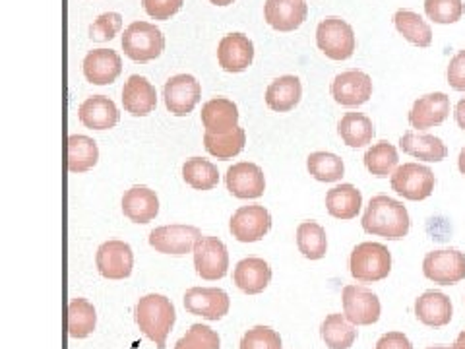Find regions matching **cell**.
<instances>
[{"instance_id": "1", "label": "cell", "mask_w": 465, "mask_h": 349, "mask_svg": "<svg viewBox=\"0 0 465 349\" xmlns=\"http://www.w3.org/2000/svg\"><path fill=\"white\" fill-rule=\"evenodd\" d=\"M361 224L369 235L382 237L388 241L403 239L411 227L407 208L400 200H394L386 194H378L371 198Z\"/></svg>"}, {"instance_id": "2", "label": "cell", "mask_w": 465, "mask_h": 349, "mask_svg": "<svg viewBox=\"0 0 465 349\" xmlns=\"http://www.w3.org/2000/svg\"><path fill=\"white\" fill-rule=\"evenodd\" d=\"M136 324L145 338H150L157 349L167 347V336L177 320L173 303L159 294H150L138 301L134 311Z\"/></svg>"}, {"instance_id": "3", "label": "cell", "mask_w": 465, "mask_h": 349, "mask_svg": "<svg viewBox=\"0 0 465 349\" xmlns=\"http://www.w3.org/2000/svg\"><path fill=\"white\" fill-rule=\"evenodd\" d=\"M349 270L359 284H376L386 280L391 272V254L382 243H361L357 244L351 258H349Z\"/></svg>"}, {"instance_id": "4", "label": "cell", "mask_w": 465, "mask_h": 349, "mask_svg": "<svg viewBox=\"0 0 465 349\" xmlns=\"http://www.w3.org/2000/svg\"><path fill=\"white\" fill-rule=\"evenodd\" d=\"M123 51L134 63H150L165 51V35L150 22L130 24L123 34Z\"/></svg>"}, {"instance_id": "5", "label": "cell", "mask_w": 465, "mask_h": 349, "mask_svg": "<svg viewBox=\"0 0 465 349\" xmlns=\"http://www.w3.org/2000/svg\"><path fill=\"white\" fill-rule=\"evenodd\" d=\"M316 45L331 61H347L357 49L353 27L338 16H328L318 24Z\"/></svg>"}, {"instance_id": "6", "label": "cell", "mask_w": 465, "mask_h": 349, "mask_svg": "<svg viewBox=\"0 0 465 349\" xmlns=\"http://www.w3.org/2000/svg\"><path fill=\"white\" fill-rule=\"evenodd\" d=\"M436 184L434 173L427 165L403 164L391 173V191H396L405 200H427Z\"/></svg>"}, {"instance_id": "7", "label": "cell", "mask_w": 465, "mask_h": 349, "mask_svg": "<svg viewBox=\"0 0 465 349\" xmlns=\"http://www.w3.org/2000/svg\"><path fill=\"white\" fill-rule=\"evenodd\" d=\"M343 314L355 326H371L378 323L382 307L381 299L362 285H345L341 291Z\"/></svg>"}, {"instance_id": "8", "label": "cell", "mask_w": 465, "mask_h": 349, "mask_svg": "<svg viewBox=\"0 0 465 349\" xmlns=\"http://www.w3.org/2000/svg\"><path fill=\"white\" fill-rule=\"evenodd\" d=\"M194 268L202 280L217 282L227 275L229 253L217 237H200L194 246Z\"/></svg>"}, {"instance_id": "9", "label": "cell", "mask_w": 465, "mask_h": 349, "mask_svg": "<svg viewBox=\"0 0 465 349\" xmlns=\"http://www.w3.org/2000/svg\"><path fill=\"white\" fill-rule=\"evenodd\" d=\"M202 233L194 225H163L150 233V246L162 254L183 256L194 253Z\"/></svg>"}, {"instance_id": "10", "label": "cell", "mask_w": 465, "mask_h": 349, "mask_svg": "<svg viewBox=\"0 0 465 349\" xmlns=\"http://www.w3.org/2000/svg\"><path fill=\"white\" fill-rule=\"evenodd\" d=\"M423 274L439 285H456L465 280V254L456 249L432 251L423 260Z\"/></svg>"}, {"instance_id": "11", "label": "cell", "mask_w": 465, "mask_h": 349, "mask_svg": "<svg viewBox=\"0 0 465 349\" xmlns=\"http://www.w3.org/2000/svg\"><path fill=\"white\" fill-rule=\"evenodd\" d=\"M272 229V215L264 206H242L231 215L229 231L239 243H256Z\"/></svg>"}, {"instance_id": "12", "label": "cell", "mask_w": 465, "mask_h": 349, "mask_svg": "<svg viewBox=\"0 0 465 349\" xmlns=\"http://www.w3.org/2000/svg\"><path fill=\"white\" fill-rule=\"evenodd\" d=\"M95 264L107 280H126L134 268V253L124 241H107L97 249Z\"/></svg>"}, {"instance_id": "13", "label": "cell", "mask_w": 465, "mask_h": 349, "mask_svg": "<svg viewBox=\"0 0 465 349\" xmlns=\"http://www.w3.org/2000/svg\"><path fill=\"white\" fill-rule=\"evenodd\" d=\"M331 97L343 107L365 105L372 97V80L361 70H347L331 82Z\"/></svg>"}, {"instance_id": "14", "label": "cell", "mask_w": 465, "mask_h": 349, "mask_svg": "<svg viewBox=\"0 0 465 349\" xmlns=\"http://www.w3.org/2000/svg\"><path fill=\"white\" fill-rule=\"evenodd\" d=\"M165 105L174 116H186L200 104L202 87L191 75H177L167 80L163 87Z\"/></svg>"}, {"instance_id": "15", "label": "cell", "mask_w": 465, "mask_h": 349, "mask_svg": "<svg viewBox=\"0 0 465 349\" xmlns=\"http://www.w3.org/2000/svg\"><path fill=\"white\" fill-rule=\"evenodd\" d=\"M231 307L229 295L217 287H193L184 294V309L206 320H222Z\"/></svg>"}, {"instance_id": "16", "label": "cell", "mask_w": 465, "mask_h": 349, "mask_svg": "<svg viewBox=\"0 0 465 349\" xmlns=\"http://www.w3.org/2000/svg\"><path fill=\"white\" fill-rule=\"evenodd\" d=\"M227 191L241 200H256L266 191V179L264 173L256 165L249 162L235 164L227 169L225 174Z\"/></svg>"}, {"instance_id": "17", "label": "cell", "mask_w": 465, "mask_h": 349, "mask_svg": "<svg viewBox=\"0 0 465 349\" xmlns=\"http://www.w3.org/2000/svg\"><path fill=\"white\" fill-rule=\"evenodd\" d=\"M254 61V45L244 34H229L217 45V63L231 75L244 72Z\"/></svg>"}, {"instance_id": "18", "label": "cell", "mask_w": 465, "mask_h": 349, "mask_svg": "<svg viewBox=\"0 0 465 349\" xmlns=\"http://www.w3.org/2000/svg\"><path fill=\"white\" fill-rule=\"evenodd\" d=\"M309 6L304 0H266L264 18L275 32H295L307 20Z\"/></svg>"}, {"instance_id": "19", "label": "cell", "mask_w": 465, "mask_h": 349, "mask_svg": "<svg viewBox=\"0 0 465 349\" xmlns=\"http://www.w3.org/2000/svg\"><path fill=\"white\" fill-rule=\"evenodd\" d=\"M84 76L90 84L107 85L116 82L123 72V61L113 49H95L84 58Z\"/></svg>"}, {"instance_id": "20", "label": "cell", "mask_w": 465, "mask_h": 349, "mask_svg": "<svg viewBox=\"0 0 465 349\" xmlns=\"http://www.w3.org/2000/svg\"><path fill=\"white\" fill-rule=\"evenodd\" d=\"M450 115V97L442 92L419 97L410 111V125L417 130H427L442 125Z\"/></svg>"}, {"instance_id": "21", "label": "cell", "mask_w": 465, "mask_h": 349, "mask_svg": "<svg viewBox=\"0 0 465 349\" xmlns=\"http://www.w3.org/2000/svg\"><path fill=\"white\" fill-rule=\"evenodd\" d=\"M124 111L133 116H148L157 107V92L153 84L140 75L130 76L123 87Z\"/></svg>"}, {"instance_id": "22", "label": "cell", "mask_w": 465, "mask_h": 349, "mask_svg": "<svg viewBox=\"0 0 465 349\" xmlns=\"http://www.w3.org/2000/svg\"><path fill=\"white\" fill-rule=\"evenodd\" d=\"M202 125L210 135H227L239 126V109L227 97H213L202 107Z\"/></svg>"}, {"instance_id": "23", "label": "cell", "mask_w": 465, "mask_h": 349, "mask_svg": "<svg viewBox=\"0 0 465 349\" xmlns=\"http://www.w3.org/2000/svg\"><path fill=\"white\" fill-rule=\"evenodd\" d=\"M232 282L249 295H258L272 282V268L264 258L251 256L241 260L232 272Z\"/></svg>"}, {"instance_id": "24", "label": "cell", "mask_w": 465, "mask_h": 349, "mask_svg": "<svg viewBox=\"0 0 465 349\" xmlns=\"http://www.w3.org/2000/svg\"><path fill=\"white\" fill-rule=\"evenodd\" d=\"M78 116L85 128L90 130H109L119 125L121 113L114 101L105 95L87 97L78 109Z\"/></svg>"}, {"instance_id": "25", "label": "cell", "mask_w": 465, "mask_h": 349, "mask_svg": "<svg viewBox=\"0 0 465 349\" xmlns=\"http://www.w3.org/2000/svg\"><path fill=\"white\" fill-rule=\"evenodd\" d=\"M452 314V301H450L448 295L440 294V291H425V294L415 301V316L425 326L442 328L450 324Z\"/></svg>"}, {"instance_id": "26", "label": "cell", "mask_w": 465, "mask_h": 349, "mask_svg": "<svg viewBox=\"0 0 465 349\" xmlns=\"http://www.w3.org/2000/svg\"><path fill=\"white\" fill-rule=\"evenodd\" d=\"M123 214L134 224H150L159 214V198L148 186H133L123 196Z\"/></svg>"}, {"instance_id": "27", "label": "cell", "mask_w": 465, "mask_h": 349, "mask_svg": "<svg viewBox=\"0 0 465 349\" xmlns=\"http://www.w3.org/2000/svg\"><path fill=\"white\" fill-rule=\"evenodd\" d=\"M400 150L407 155H411L415 159H423V162H442L448 155L446 144L434 135L427 133H405L400 138Z\"/></svg>"}, {"instance_id": "28", "label": "cell", "mask_w": 465, "mask_h": 349, "mask_svg": "<svg viewBox=\"0 0 465 349\" xmlns=\"http://www.w3.org/2000/svg\"><path fill=\"white\" fill-rule=\"evenodd\" d=\"M362 208V194L353 184H338L326 194V210L341 222L355 220Z\"/></svg>"}, {"instance_id": "29", "label": "cell", "mask_w": 465, "mask_h": 349, "mask_svg": "<svg viewBox=\"0 0 465 349\" xmlns=\"http://www.w3.org/2000/svg\"><path fill=\"white\" fill-rule=\"evenodd\" d=\"M302 85L297 76L275 78L266 90V105L275 113H287L299 105Z\"/></svg>"}, {"instance_id": "30", "label": "cell", "mask_w": 465, "mask_h": 349, "mask_svg": "<svg viewBox=\"0 0 465 349\" xmlns=\"http://www.w3.org/2000/svg\"><path fill=\"white\" fill-rule=\"evenodd\" d=\"M338 135L349 148H365L374 138V125L367 115L345 113L338 123Z\"/></svg>"}, {"instance_id": "31", "label": "cell", "mask_w": 465, "mask_h": 349, "mask_svg": "<svg viewBox=\"0 0 465 349\" xmlns=\"http://www.w3.org/2000/svg\"><path fill=\"white\" fill-rule=\"evenodd\" d=\"M99 162L97 142L84 135H72L68 138V171L85 173Z\"/></svg>"}, {"instance_id": "32", "label": "cell", "mask_w": 465, "mask_h": 349, "mask_svg": "<svg viewBox=\"0 0 465 349\" xmlns=\"http://www.w3.org/2000/svg\"><path fill=\"white\" fill-rule=\"evenodd\" d=\"M320 336L330 349H349L357 340V328L345 314H330L320 326Z\"/></svg>"}, {"instance_id": "33", "label": "cell", "mask_w": 465, "mask_h": 349, "mask_svg": "<svg viewBox=\"0 0 465 349\" xmlns=\"http://www.w3.org/2000/svg\"><path fill=\"white\" fill-rule=\"evenodd\" d=\"M394 25L407 41L417 47H430L432 29L430 25L413 10H398L394 14Z\"/></svg>"}, {"instance_id": "34", "label": "cell", "mask_w": 465, "mask_h": 349, "mask_svg": "<svg viewBox=\"0 0 465 349\" xmlns=\"http://www.w3.org/2000/svg\"><path fill=\"white\" fill-rule=\"evenodd\" d=\"M246 144V133L244 128L237 126L235 130H231L227 135H203V145H206V152L222 162H227V159L237 157Z\"/></svg>"}, {"instance_id": "35", "label": "cell", "mask_w": 465, "mask_h": 349, "mask_svg": "<svg viewBox=\"0 0 465 349\" xmlns=\"http://www.w3.org/2000/svg\"><path fill=\"white\" fill-rule=\"evenodd\" d=\"M398 164H400V157H398L396 145L386 140H381L378 144L371 145L365 154V167L378 179H384L388 174L391 177V173L400 167Z\"/></svg>"}, {"instance_id": "36", "label": "cell", "mask_w": 465, "mask_h": 349, "mask_svg": "<svg viewBox=\"0 0 465 349\" xmlns=\"http://www.w3.org/2000/svg\"><path fill=\"white\" fill-rule=\"evenodd\" d=\"M183 179L194 191H212L220 183V171L203 157H191L183 165Z\"/></svg>"}, {"instance_id": "37", "label": "cell", "mask_w": 465, "mask_h": 349, "mask_svg": "<svg viewBox=\"0 0 465 349\" xmlns=\"http://www.w3.org/2000/svg\"><path fill=\"white\" fill-rule=\"evenodd\" d=\"M95 307L87 299H72L68 304V334L72 338L84 340L95 330Z\"/></svg>"}, {"instance_id": "38", "label": "cell", "mask_w": 465, "mask_h": 349, "mask_svg": "<svg viewBox=\"0 0 465 349\" xmlns=\"http://www.w3.org/2000/svg\"><path fill=\"white\" fill-rule=\"evenodd\" d=\"M297 246L304 258H324L328 251V237L324 227L316 222H302L297 227Z\"/></svg>"}, {"instance_id": "39", "label": "cell", "mask_w": 465, "mask_h": 349, "mask_svg": "<svg viewBox=\"0 0 465 349\" xmlns=\"http://www.w3.org/2000/svg\"><path fill=\"white\" fill-rule=\"evenodd\" d=\"M307 169L320 183H338L341 181L345 165L343 159L330 152H314L307 159Z\"/></svg>"}, {"instance_id": "40", "label": "cell", "mask_w": 465, "mask_h": 349, "mask_svg": "<svg viewBox=\"0 0 465 349\" xmlns=\"http://www.w3.org/2000/svg\"><path fill=\"white\" fill-rule=\"evenodd\" d=\"M425 12L434 24H456L465 14L463 0H425Z\"/></svg>"}, {"instance_id": "41", "label": "cell", "mask_w": 465, "mask_h": 349, "mask_svg": "<svg viewBox=\"0 0 465 349\" xmlns=\"http://www.w3.org/2000/svg\"><path fill=\"white\" fill-rule=\"evenodd\" d=\"M222 340L217 332L206 324H193L184 336L174 344V349H220Z\"/></svg>"}, {"instance_id": "42", "label": "cell", "mask_w": 465, "mask_h": 349, "mask_svg": "<svg viewBox=\"0 0 465 349\" xmlns=\"http://www.w3.org/2000/svg\"><path fill=\"white\" fill-rule=\"evenodd\" d=\"M241 349H282V338L270 326H254L242 336Z\"/></svg>"}, {"instance_id": "43", "label": "cell", "mask_w": 465, "mask_h": 349, "mask_svg": "<svg viewBox=\"0 0 465 349\" xmlns=\"http://www.w3.org/2000/svg\"><path fill=\"white\" fill-rule=\"evenodd\" d=\"M123 29V16L119 12H107L90 25V39L104 43L111 41Z\"/></svg>"}, {"instance_id": "44", "label": "cell", "mask_w": 465, "mask_h": 349, "mask_svg": "<svg viewBox=\"0 0 465 349\" xmlns=\"http://www.w3.org/2000/svg\"><path fill=\"white\" fill-rule=\"evenodd\" d=\"M142 5L150 18L169 20L183 8L184 0H142Z\"/></svg>"}, {"instance_id": "45", "label": "cell", "mask_w": 465, "mask_h": 349, "mask_svg": "<svg viewBox=\"0 0 465 349\" xmlns=\"http://www.w3.org/2000/svg\"><path fill=\"white\" fill-rule=\"evenodd\" d=\"M448 84L454 87L456 92H465V49L452 56L448 65Z\"/></svg>"}, {"instance_id": "46", "label": "cell", "mask_w": 465, "mask_h": 349, "mask_svg": "<svg viewBox=\"0 0 465 349\" xmlns=\"http://www.w3.org/2000/svg\"><path fill=\"white\" fill-rule=\"evenodd\" d=\"M374 349H413L410 338L401 332H388L376 342Z\"/></svg>"}, {"instance_id": "47", "label": "cell", "mask_w": 465, "mask_h": 349, "mask_svg": "<svg viewBox=\"0 0 465 349\" xmlns=\"http://www.w3.org/2000/svg\"><path fill=\"white\" fill-rule=\"evenodd\" d=\"M456 123H458V126L463 130L465 133V97L463 99H460V104L456 105Z\"/></svg>"}, {"instance_id": "48", "label": "cell", "mask_w": 465, "mask_h": 349, "mask_svg": "<svg viewBox=\"0 0 465 349\" xmlns=\"http://www.w3.org/2000/svg\"><path fill=\"white\" fill-rule=\"evenodd\" d=\"M458 167H460V173L465 177V145L460 152V157H458Z\"/></svg>"}, {"instance_id": "49", "label": "cell", "mask_w": 465, "mask_h": 349, "mask_svg": "<svg viewBox=\"0 0 465 349\" xmlns=\"http://www.w3.org/2000/svg\"><path fill=\"white\" fill-rule=\"evenodd\" d=\"M452 349H465V330L460 334L458 340H456V344L452 345Z\"/></svg>"}, {"instance_id": "50", "label": "cell", "mask_w": 465, "mask_h": 349, "mask_svg": "<svg viewBox=\"0 0 465 349\" xmlns=\"http://www.w3.org/2000/svg\"><path fill=\"white\" fill-rule=\"evenodd\" d=\"M210 3L215 5V6H229V5L235 3V0H210Z\"/></svg>"}, {"instance_id": "51", "label": "cell", "mask_w": 465, "mask_h": 349, "mask_svg": "<svg viewBox=\"0 0 465 349\" xmlns=\"http://www.w3.org/2000/svg\"><path fill=\"white\" fill-rule=\"evenodd\" d=\"M427 349H452V345H432V347H427Z\"/></svg>"}]
</instances>
